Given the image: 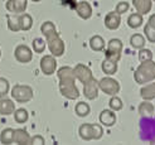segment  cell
<instances>
[{"label": "cell", "mask_w": 155, "mask_h": 145, "mask_svg": "<svg viewBox=\"0 0 155 145\" xmlns=\"http://www.w3.org/2000/svg\"><path fill=\"white\" fill-rule=\"evenodd\" d=\"M90 47L92 51L101 52L105 49V41L101 35H94L90 39Z\"/></svg>", "instance_id": "7402d4cb"}, {"label": "cell", "mask_w": 155, "mask_h": 145, "mask_svg": "<svg viewBox=\"0 0 155 145\" xmlns=\"http://www.w3.org/2000/svg\"><path fill=\"white\" fill-rule=\"evenodd\" d=\"M133 5L139 14L145 15L151 10L153 0H133Z\"/></svg>", "instance_id": "2e32d148"}, {"label": "cell", "mask_w": 155, "mask_h": 145, "mask_svg": "<svg viewBox=\"0 0 155 145\" xmlns=\"http://www.w3.org/2000/svg\"><path fill=\"white\" fill-rule=\"evenodd\" d=\"M153 2H155V0H153Z\"/></svg>", "instance_id": "7bdbcfd3"}, {"label": "cell", "mask_w": 155, "mask_h": 145, "mask_svg": "<svg viewBox=\"0 0 155 145\" xmlns=\"http://www.w3.org/2000/svg\"><path fill=\"white\" fill-rule=\"evenodd\" d=\"M139 59L144 62V61H149V59H153V53L150 49L148 48H141L140 52H139Z\"/></svg>", "instance_id": "e575fe53"}, {"label": "cell", "mask_w": 155, "mask_h": 145, "mask_svg": "<svg viewBox=\"0 0 155 145\" xmlns=\"http://www.w3.org/2000/svg\"><path fill=\"white\" fill-rule=\"evenodd\" d=\"M59 78V92L68 100H74L80 97V91L76 86V77L73 73V68L64 66L57 71Z\"/></svg>", "instance_id": "6da1fadb"}, {"label": "cell", "mask_w": 155, "mask_h": 145, "mask_svg": "<svg viewBox=\"0 0 155 145\" xmlns=\"http://www.w3.org/2000/svg\"><path fill=\"white\" fill-rule=\"evenodd\" d=\"M78 134L82 140H94V126H92V124H82L80 126Z\"/></svg>", "instance_id": "ffe728a7"}, {"label": "cell", "mask_w": 155, "mask_h": 145, "mask_svg": "<svg viewBox=\"0 0 155 145\" xmlns=\"http://www.w3.org/2000/svg\"><path fill=\"white\" fill-rule=\"evenodd\" d=\"M98 88L102 91L104 94L110 95V96H115L120 92V83L111 78V77H104L101 81L98 82Z\"/></svg>", "instance_id": "277c9868"}, {"label": "cell", "mask_w": 155, "mask_h": 145, "mask_svg": "<svg viewBox=\"0 0 155 145\" xmlns=\"http://www.w3.org/2000/svg\"><path fill=\"white\" fill-rule=\"evenodd\" d=\"M121 53H122V42L120 39H111L107 44L106 48V58L114 59L119 62L121 59Z\"/></svg>", "instance_id": "5b68a950"}, {"label": "cell", "mask_w": 155, "mask_h": 145, "mask_svg": "<svg viewBox=\"0 0 155 145\" xmlns=\"http://www.w3.org/2000/svg\"><path fill=\"white\" fill-rule=\"evenodd\" d=\"M14 143L19 145H30L32 136L24 129H17V130H14Z\"/></svg>", "instance_id": "5bb4252c"}, {"label": "cell", "mask_w": 155, "mask_h": 145, "mask_svg": "<svg viewBox=\"0 0 155 145\" xmlns=\"http://www.w3.org/2000/svg\"><path fill=\"white\" fill-rule=\"evenodd\" d=\"M135 82L139 85H145L155 80V62L153 59L144 61L134 72Z\"/></svg>", "instance_id": "7a4b0ae2"}, {"label": "cell", "mask_w": 155, "mask_h": 145, "mask_svg": "<svg viewBox=\"0 0 155 145\" xmlns=\"http://www.w3.org/2000/svg\"><path fill=\"white\" fill-rule=\"evenodd\" d=\"M19 20H20V30H29L33 25V18L25 12L19 15Z\"/></svg>", "instance_id": "484cf974"}, {"label": "cell", "mask_w": 155, "mask_h": 145, "mask_svg": "<svg viewBox=\"0 0 155 145\" xmlns=\"http://www.w3.org/2000/svg\"><path fill=\"white\" fill-rule=\"evenodd\" d=\"M32 47L35 53H43L45 47H47V42L42 39V38H34L32 42Z\"/></svg>", "instance_id": "4dcf8cb0"}, {"label": "cell", "mask_w": 155, "mask_h": 145, "mask_svg": "<svg viewBox=\"0 0 155 145\" xmlns=\"http://www.w3.org/2000/svg\"><path fill=\"white\" fill-rule=\"evenodd\" d=\"M74 10L77 12V14H78V17L81 19H84V20H87L91 18V15H92V6L88 2H78L76 4V8H74Z\"/></svg>", "instance_id": "7c38bea8"}, {"label": "cell", "mask_w": 155, "mask_h": 145, "mask_svg": "<svg viewBox=\"0 0 155 145\" xmlns=\"http://www.w3.org/2000/svg\"><path fill=\"white\" fill-rule=\"evenodd\" d=\"M144 33H145L146 39H148L149 42H151V43H155V28H153V27H150L148 24H145Z\"/></svg>", "instance_id": "d6a6232c"}, {"label": "cell", "mask_w": 155, "mask_h": 145, "mask_svg": "<svg viewBox=\"0 0 155 145\" xmlns=\"http://www.w3.org/2000/svg\"><path fill=\"white\" fill-rule=\"evenodd\" d=\"M108 106H110V109H111L112 111H120V110L122 109L124 104H122V101H121V98L115 95V96H112V97L110 98Z\"/></svg>", "instance_id": "1f68e13d"}, {"label": "cell", "mask_w": 155, "mask_h": 145, "mask_svg": "<svg viewBox=\"0 0 155 145\" xmlns=\"http://www.w3.org/2000/svg\"><path fill=\"white\" fill-rule=\"evenodd\" d=\"M101 68H102V72L107 76H112L117 72V62L114 59H110V58H105V61L101 64Z\"/></svg>", "instance_id": "d6986e66"}, {"label": "cell", "mask_w": 155, "mask_h": 145, "mask_svg": "<svg viewBox=\"0 0 155 145\" xmlns=\"http://www.w3.org/2000/svg\"><path fill=\"white\" fill-rule=\"evenodd\" d=\"M139 114L143 117H150L154 114V106L149 100H144L140 105H139Z\"/></svg>", "instance_id": "44dd1931"}, {"label": "cell", "mask_w": 155, "mask_h": 145, "mask_svg": "<svg viewBox=\"0 0 155 145\" xmlns=\"http://www.w3.org/2000/svg\"><path fill=\"white\" fill-rule=\"evenodd\" d=\"M34 92L33 88L27 85H15L12 88V97L15 101H18L20 104L23 102H29L33 98Z\"/></svg>", "instance_id": "3957f363"}, {"label": "cell", "mask_w": 155, "mask_h": 145, "mask_svg": "<svg viewBox=\"0 0 155 145\" xmlns=\"http://www.w3.org/2000/svg\"><path fill=\"white\" fill-rule=\"evenodd\" d=\"M44 144H45V141L43 139V136L34 135L33 138H32V144H30V145H44Z\"/></svg>", "instance_id": "74e56055"}, {"label": "cell", "mask_w": 155, "mask_h": 145, "mask_svg": "<svg viewBox=\"0 0 155 145\" xmlns=\"http://www.w3.org/2000/svg\"><path fill=\"white\" fill-rule=\"evenodd\" d=\"M140 95L144 100H154L155 98V82L150 83V85L145 86L140 90Z\"/></svg>", "instance_id": "cb8c5ba5"}, {"label": "cell", "mask_w": 155, "mask_h": 145, "mask_svg": "<svg viewBox=\"0 0 155 145\" xmlns=\"http://www.w3.org/2000/svg\"><path fill=\"white\" fill-rule=\"evenodd\" d=\"M9 82L8 80H5L4 77L0 78V97H5L9 92Z\"/></svg>", "instance_id": "836d02e7"}, {"label": "cell", "mask_w": 155, "mask_h": 145, "mask_svg": "<svg viewBox=\"0 0 155 145\" xmlns=\"http://www.w3.org/2000/svg\"><path fill=\"white\" fill-rule=\"evenodd\" d=\"M0 141L2 144L9 145L14 143V129H4V130L0 133Z\"/></svg>", "instance_id": "d4e9b609"}, {"label": "cell", "mask_w": 155, "mask_h": 145, "mask_svg": "<svg viewBox=\"0 0 155 145\" xmlns=\"http://www.w3.org/2000/svg\"><path fill=\"white\" fill-rule=\"evenodd\" d=\"M73 73H74V77L76 80H78L82 85L84 82H87L88 80H91L94 77V74H92V71L87 66H84L82 63H78L74 68H73Z\"/></svg>", "instance_id": "30bf717a"}, {"label": "cell", "mask_w": 155, "mask_h": 145, "mask_svg": "<svg viewBox=\"0 0 155 145\" xmlns=\"http://www.w3.org/2000/svg\"><path fill=\"white\" fill-rule=\"evenodd\" d=\"M74 111L77 114V116H80V117H84V116H87L90 111H91V107H90V105L87 102H78L76 105V107H74Z\"/></svg>", "instance_id": "4316f807"}, {"label": "cell", "mask_w": 155, "mask_h": 145, "mask_svg": "<svg viewBox=\"0 0 155 145\" xmlns=\"http://www.w3.org/2000/svg\"><path fill=\"white\" fill-rule=\"evenodd\" d=\"M120 24H121V17L116 12H110L105 17V27L107 29L116 30V29H119Z\"/></svg>", "instance_id": "4fadbf2b"}, {"label": "cell", "mask_w": 155, "mask_h": 145, "mask_svg": "<svg viewBox=\"0 0 155 145\" xmlns=\"http://www.w3.org/2000/svg\"><path fill=\"white\" fill-rule=\"evenodd\" d=\"M28 5V0H8L5 3V8L8 12L14 14H21L24 13Z\"/></svg>", "instance_id": "8fae6325"}, {"label": "cell", "mask_w": 155, "mask_h": 145, "mask_svg": "<svg viewBox=\"0 0 155 145\" xmlns=\"http://www.w3.org/2000/svg\"><path fill=\"white\" fill-rule=\"evenodd\" d=\"M8 28L12 32H19L20 30V20L19 15H9L8 17Z\"/></svg>", "instance_id": "83f0119b"}, {"label": "cell", "mask_w": 155, "mask_h": 145, "mask_svg": "<svg viewBox=\"0 0 155 145\" xmlns=\"http://www.w3.org/2000/svg\"><path fill=\"white\" fill-rule=\"evenodd\" d=\"M41 32L45 37V41L51 39V38H53V37L59 35L58 32H57V29H56V25H54L52 21H44L43 24L41 25Z\"/></svg>", "instance_id": "ac0fdd59"}, {"label": "cell", "mask_w": 155, "mask_h": 145, "mask_svg": "<svg viewBox=\"0 0 155 145\" xmlns=\"http://www.w3.org/2000/svg\"><path fill=\"white\" fill-rule=\"evenodd\" d=\"M57 70V59L54 56H44L41 58V71L45 76H51Z\"/></svg>", "instance_id": "ba28073f"}, {"label": "cell", "mask_w": 155, "mask_h": 145, "mask_svg": "<svg viewBox=\"0 0 155 145\" xmlns=\"http://www.w3.org/2000/svg\"><path fill=\"white\" fill-rule=\"evenodd\" d=\"M148 25H150V27H153V28H155V14H153L151 17L149 18V20H148V23H146Z\"/></svg>", "instance_id": "f35d334b"}, {"label": "cell", "mask_w": 155, "mask_h": 145, "mask_svg": "<svg viewBox=\"0 0 155 145\" xmlns=\"http://www.w3.org/2000/svg\"><path fill=\"white\" fill-rule=\"evenodd\" d=\"M92 126H94V140L101 139L102 135H104V130H102L101 125H98V124H92Z\"/></svg>", "instance_id": "8d00e7d4"}, {"label": "cell", "mask_w": 155, "mask_h": 145, "mask_svg": "<svg viewBox=\"0 0 155 145\" xmlns=\"http://www.w3.org/2000/svg\"><path fill=\"white\" fill-rule=\"evenodd\" d=\"M143 23H144V18H143V15L139 13H133L127 18V25L130 28H134V29L139 28L143 25Z\"/></svg>", "instance_id": "603a6c76"}, {"label": "cell", "mask_w": 155, "mask_h": 145, "mask_svg": "<svg viewBox=\"0 0 155 145\" xmlns=\"http://www.w3.org/2000/svg\"><path fill=\"white\" fill-rule=\"evenodd\" d=\"M47 45H48V49L51 51V54L54 57H61L64 54V49H66V45L64 42L62 41V38L59 35L57 37H53L51 39H47Z\"/></svg>", "instance_id": "8992f818"}, {"label": "cell", "mask_w": 155, "mask_h": 145, "mask_svg": "<svg viewBox=\"0 0 155 145\" xmlns=\"http://www.w3.org/2000/svg\"><path fill=\"white\" fill-rule=\"evenodd\" d=\"M14 117H15V121H17V123L24 124L29 119V114L25 109H17L14 111Z\"/></svg>", "instance_id": "f546056e"}, {"label": "cell", "mask_w": 155, "mask_h": 145, "mask_svg": "<svg viewBox=\"0 0 155 145\" xmlns=\"http://www.w3.org/2000/svg\"><path fill=\"white\" fill-rule=\"evenodd\" d=\"M15 111V105L14 101L10 98H2L0 97V115H12Z\"/></svg>", "instance_id": "e0dca14e"}, {"label": "cell", "mask_w": 155, "mask_h": 145, "mask_svg": "<svg viewBox=\"0 0 155 145\" xmlns=\"http://www.w3.org/2000/svg\"><path fill=\"white\" fill-rule=\"evenodd\" d=\"M0 57H2V51H0Z\"/></svg>", "instance_id": "b9f144b4"}, {"label": "cell", "mask_w": 155, "mask_h": 145, "mask_svg": "<svg viewBox=\"0 0 155 145\" xmlns=\"http://www.w3.org/2000/svg\"><path fill=\"white\" fill-rule=\"evenodd\" d=\"M150 144H155V138L153 140H150Z\"/></svg>", "instance_id": "ab89813d"}, {"label": "cell", "mask_w": 155, "mask_h": 145, "mask_svg": "<svg viewBox=\"0 0 155 145\" xmlns=\"http://www.w3.org/2000/svg\"><path fill=\"white\" fill-rule=\"evenodd\" d=\"M32 2H34V3H39V2H42V0H32Z\"/></svg>", "instance_id": "60d3db41"}, {"label": "cell", "mask_w": 155, "mask_h": 145, "mask_svg": "<svg viewBox=\"0 0 155 145\" xmlns=\"http://www.w3.org/2000/svg\"><path fill=\"white\" fill-rule=\"evenodd\" d=\"M98 81L94 77L83 83V95L88 100H96L98 97Z\"/></svg>", "instance_id": "9c48e42d"}, {"label": "cell", "mask_w": 155, "mask_h": 145, "mask_svg": "<svg viewBox=\"0 0 155 145\" xmlns=\"http://www.w3.org/2000/svg\"><path fill=\"white\" fill-rule=\"evenodd\" d=\"M14 57L20 63H29L33 59V52L28 45L19 44L14 51Z\"/></svg>", "instance_id": "52a82bcc"}, {"label": "cell", "mask_w": 155, "mask_h": 145, "mask_svg": "<svg viewBox=\"0 0 155 145\" xmlns=\"http://www.w3.org/2000/svg\"><path fill=\"white\" fill-rule=\"evenodd\" d=\"M100 123L104 126H112L116 123V115L112 110H102L100 112Z\"/></svg>", "instance_id": "9a60e30c"}, {"label": "cell", "mask_w": 155, "mask_h": 145, "mask_svg": "<svg viewBox=\"0 0 155 145\" xmlns=\"http://www.w3.org/2000/svg\"><path fill=\"white\" fill-rule=\"evenodd\" d=\"M129 8H130V4L127 2H120V3H117V5H116L115 12L121 15L124 13H126L129 10Z\"/></svg>", "instance_id": "d590c367"}, {"label": "cell", "mask_w": 155, "mask_h": 145, "mask_svg": "<svg viewBox=\"0 0 155 145\" xmlns=\"http://www.w3.org/2000/svg\"><path fill=\"white\" fill-rule=\"evenodd\" d=\"M130 44L133 45L134 48L141 49V48H144V45H145V38L141 34L135 33V34L131 35V38H130Z\"/></svg>", "instance_id": "f1b7e54d"}]
</instances>
